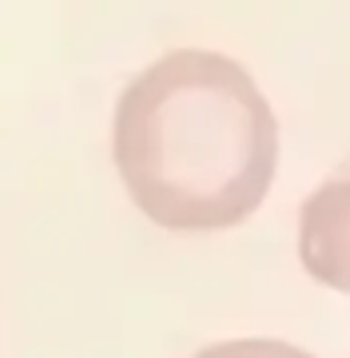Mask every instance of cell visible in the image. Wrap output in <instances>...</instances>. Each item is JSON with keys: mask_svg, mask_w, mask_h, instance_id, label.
<instances>
[{"mask_svg": "<svg viewBox=\"0 0 350 358\" xmlns=\"http://www.w3.org/2000/svg\"><path fill=\"white\" fill-rule=\"evenodd\" d=\"M112 159L152 223L183 235L227 231L271 187L279 120L239 60L175 48L124 88Z\"/></svg>", "mask_w": 350, "mask_h": 358, "instance_id": "obj_1", "label": "cell"}, {"mask_svg": "<svg viewBox=\"0 0 350 358\" xmlns=\"http://www.w3.org/2000/svg\"><path fill=\"white\" fill-rule=\"evenodd\" d=\"M298 259L319 282L350 294V164L307 195L298 211Z\"/></svg>", "mask_w": 350, "mask_h": 358, "instance_id": "obj_2", "label": "cell"}, {"mask_svg": "<svg viewBox=\"0 0 350 358\" xmlns=\"http://www.w3.org/2000/svg\"><path fill=\"white\" fill-rule=\"evenodd\" d=\"M191 358H314L311 350L279 338H227V343H211Z\"/></svg>", "mask_w": 350, "mask_h": 358, "instance_id": "obj_3", "label": "cell"}]
</instances>
